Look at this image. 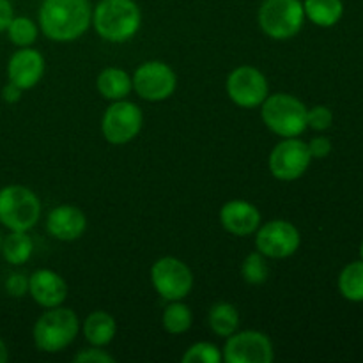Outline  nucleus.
Listing matches in <instances>:
<instances>
[{"mask_svg": "<svg viewBox=\"0 0 363 363\" xmlns=\"http://www.w3.org/2000/svg\"><path fill=\"white\" fill-rule=\"evenodd\" d=\"M92 23L89 0H43L39 7V28L57 43L77 41Z\"/></svg>", "mask_w": 363, "mask_h": 363, "instance_id": "obj_1", "label": "nucleus"}, {"mask_svg": "<svg viewBox=\"0 0 363 363\" xmlns=\"http://www.w3.org/2000/svg\"><path fill=\"white\" fill-rule=\"evenodd\" d=\"M142 23L140 7L135 0H99L92 9V27L110 43L130 41Z\"/></svg>", "mask_w": 363, "mask_h": 363, "instance_id": "obj_2", "label": "nucleus"}, {"mask_svg": "<svg viewBox=\"0 0 363 363\" xmlns=\"http://www.w3.org/2000/svg\"><path fill=\"white\" fill-rule=\"evenodd\" d=\"M80 332V319L71 308H46L32 328L34 346L43 353H59L74 342Z\"/></svg>", "mask_w": 363, "mask_h": 363, "instance_id": "obj_3", "label": "nucleus"}, {"mask_svg": "<svg viewBox=\"0 0 363 363\" xmlns=\"http://www.w3.org/2000/svg\"><path fill=\"white\" fill-rule=\"evenodd\" d=\"M307 112L303 101L287 92L268 94L261 105L262 123L282 138L300 137L307 130Z\"/></svg>", "mask_w": 363, "mask_h": 363, "instance_id": "obj_4", "label": "nucleus"}, {"mask_svg": "<svg viewBox=\"0 0 363 363\" xmlns=\"http://www.w3.org/2000/svg\"><path fill=\"white\" fill-rule=\"evenodd\" d=\"M41 216V201L38 195L21 184L0 188V223L9 230H28L35 227Z\"/></svg>", "mask_w": 363, "mask_h": 363, "instance_id": "obj_5", "label": "nucleus"}, {"mask_svg": "<svg viewBox=\"0 0 363 363\" xmlns=\"http://www.w3.org/2000/svg\"><path fill=\"white\" fill-rule=\"evenodd\" d=\"M257 18L259 27L268 38L287 41L303 27V4L300 0H262Z\"/></svg>", "mask_w": 363, "mask_h": 363, "instance_id": "obj_6", "label": "nucleus"}, {"mask_svg": "<svg viewBox=\"0 0 363 363\" xmlns=\"http://www.w3.org/2000/svg\"><path fill=\"white\" fill-rule=\"evenodd\" d=\"M151 282L156 293L167 301L186 298L194 289V273L177 257H162L152 264Z\"/></svg>", "mask_w": 363, "mask_h": 363, "instance_id": "obj_7", "label": "nucleus"}, {"mask_svg": "<svg viewBox=\"0 0 363 363\" xmlns=\"http://www.w3.org/2000/svg\"><path fill=\"white\" fill-rule=\"evenodd\" d=\"M144 124V113L135 103L128 99L112 101L101 119V133L106 142L124 145L138 137Z\"/></svg>", "mask_w": 363, "mask_h": 363, "instance_id": "obj_8", "label": "nucleus"}, {"mask_svg": "<svg viewBox=\"0 0 363 363\" xmlns=\"http://www.w3.org/2000/svg\"><path fill=\"white\" fill-rule=\"evenodd\" d=\"M312 162L311 151H308L307 142L300 140L296 137L282 138L279 144L273 147L269 152V172L275 179L286 181H296L303 176L308 170Z\"/></svg>", "mask_w": 363, "mask_h": 363, "instance_id": "obj_9", "label": "nucleus"}, {"mask_svg": "<svg viewBox=\"0 0 363 363\" xmlns=\"http://www.w3.org/2000/svg\"><path fill=\"white\" fill-rule=\"evenodd\" d=\"M133 91L145 101H165L176 92L177 77L172 67L162 60H147L135 69Z\"/></svg>", "mask_w": 363, "mask_h": 363, "instance_id": "obj_10", "label": "nucleus"}, {"mask_svg": "<svg viewBox=\"0 0 363 363\" xmlns=\"http://www.w3.org/2000/svg\"><path fill=\"white\" fill-rule=\"evenodd\" d=\"M225 89L230 101L240 108H257L269 94L268 78L254 66H240L230 71Z\"/></svg>", "mask_w": 363, "mask_h": 363, "instance_id": "obj_11", "label": "nucleus"}, {"mask_svg": "<svg viewBox=\"0 0 363 363\" xmlns=\"http://www.w3.org/2000/svg\"><path fill=\"white\" fill-rule=\"evenodd\" d=\"M300 230L287 220H272L255 230V247L266 259H287L300 248Z\"/></svg>", "mask_w": 363, "mask_h": 363, "instance_id": "obj_12", "label": "nucleus"}, {"mask_svg": "<svg viewBox=\"0 0 363 363\" xmlns=\"http://www.w3.org/2000/svg\"><path fill=\"white\" fill-rule=\"evenodd\" d=\"M222 354L227 363H272L275 360L272 340L257 330L236 332L227 337Z\"/></svg>", "mask_w": 363, "mask_h": 363, "instance_id": "obj_13", "label": "nucleus"}, {"mask_svg": "<svg viewBox=\"0 0 363 363\" xmlns=\"http://www.w3.org/2000/svg\"><path fill=\"white\" fill-rule=\"evenodd\" d=\"M45 74V57L38 50L25 46L18 48L7 62V78L18 87L28 91L41 82Z\"/></svg>", "mask_w": 363, "mask_h": 363, "instance_id": "obj_14", "label": "nucleus"}, {"mask_svg": "<svg viewBox=\"0 0 363 363\" xmlns=\"http://www.w3.org/2000/svg\"><path fill=\"white\" fill-rule=\"evenodd\" d=\"M28 294L39 307H60L67 298V284L57 272L43 268L28 277Z\"/></svg>", "mask_w": 363, "mask_h": 363, "instance_id": "obj_15", "label": "nucleus"}, {"mask_svg": "<svg viewBox=\"0 0 363 363\" xmlns=\"http://www.w3.org/2000/svg\"><path fill=\"white\" fill-rule=\"evenodd\" d=\"M220 223L233 236H250L261 225V213L252 202L236 199V201H229L222 206Z\"/></svg>", "mask_w": 363, "mask_h": 363, "instance_id": "obj_16", "label": "nucleus"}, {"mask_svg": "<svg viewBox=\"0 0 363 363\" xmlns=\"http://www.w3.org/2000/svg\"><path fill=\"white\" fill-rule=\"evenodd\" d=\"M87 229V218L77 206L60 204L50 211L46 218V230L59 241H74L84 236Z\"/></svg>", "mask_w": 363, "mask_h": 363, "instance_id": "obj_17", "label": "nucleus"}, {"mask_svg": "<svg viewBox=\"0 0 363 363\" xmlns=\"http://www.w3.org/2000/svg\"><path fill=\"white\" fill-rule=\"evenodd\" d=\"M82 332H84L85 340L91 346L105 347L112 342L117 333L116 319L108 312L96 311L85 318L84 325H82Z\"/></svg>", "mask_w": 363, "mask_h": 363, "instance_id": "obj_18", "label": "nucleus"}, {"mask_svg": "<svg viewBox=\"0 0 363 363\" xmlns=\"http://www.w3.org/2000/svg\"><path fill=\"white\" fill-rule=\"evenodd\" d=\"M96 89L108 101H119L130 96V92L133 91V82L130 74L121 67H105L98 74Z\"/></svg>", "mask_w": 363, "mask_h": 363, "instance_id": "obj_19", "label": "nucleus"}, {"mask_svg": "<svg viewBox=\"0 0 363 363\" xmlns=\"http://www.w3.org/2000/svg\"><path fill=\"white\" fill-rule=\"evenodd\" d=\"M208 326L215 335L227 339L240 328V312L229 301H218L209 308Z\"/></svg>", "mask_w": 363, "mask_h": 363, "instance_id": "obj_20", "label": "nucleus"}, {"mask_svg": "<svg viewBox=\"0 0 363 363\" xmlns=\"http://www.w3.org/2000/svg\"><path fill=\"white\" fill-rule=\"evenodd\" d=\"M32 252H34V243L25 230H9V234L4 236L0 254L9 264H25L32 257Z\"/></svg>", "mask_w": 363, "mask_h": 363, "instance_id": "obj_21", "label": "nucleus"}, {"mask_svg": "<svg viewBox=\"0 0 363 363\" xmlns=\"http://www.w3.org/2000/svg\"><path fill=\"white\" fill-rule=\"evenodd\" d=\"M305 18L318 27H333L342 18V0H305Z\"/></svg>", "mask_w": 363, "mask_h": 363, "instance_id": "obj_22", "label": "nucleus"}, {"mask_svg": "<svg viewBox=\"0 0 363 363\" xmlns=\"http://www.w3.org/2000/svg\"><path fill=\"white\" fill-rule=\"evenodd\" d=\"M191 323H194V314H191L190 307L184 305L181 300L170 301L165 311H163L162 325L163 330L169 332L170 335L186 333L191 328Z\"/></svg>", "mask_w": 363, "mask_h": 363, "instance_id": "obj_23", "label": "nucleus"}, {"mask_svg": "<svg viewBox=\"0 0 363 363\" xmlns=\"http://www.w3.org/2000/svg\"><path fill=\"white\" fill-rule=\"evenodd\" d=\"M339 291L346 300L363 301V261L351 262L339 277Z\"/></svg>", "mask_w": 363, "mask_h": 363, "instance_id": "obj_24", "label": "nucleus"}, {"mask_svg": "<svg viewBox=\"0 0 363 363\" xmlns=\"http://www.w3.org/2000/svg\"><path fill=\"white\" fill-rule=\"evenodd\" d=\"M7 38L18 48L32 46L39 35V27L27 16H14L6 28Z\"/></svg>", "mask_w": 363, "mask_h": 363, "instance_id": "obj_25", "label": "nucleus"}, {"mask_svg": "<svg viewBox=\"0 0 363 363\" xmlns=\"http://www.w3.org/2000/svg\"><path fill=\"white\" fill-rule=\"evenodd\" d=\"M241 275L248 286H261L268 280L269 269L266 257L261 252H252L245 257L243 264H241Z\"/></svg>", "mask_w": 363, "mask_h": 363, "instance_id": "obj_26", "label": "nucleus"}, {"mask_svg": "<svg viewBox=\"0 0 363 363\" xmlns=\"http://www.w3.org/2000/svg\"><path fill=\"white\" fill-rule=\"evenodd\" d=\"M181 360L183 363H220L223 360V354L215 344L197 342L188 347Z\"/></svg>", "mask_w": 363, "mask_h": 363, "instance_id": "obj_27", "label": "nucleus"}, {"mask_svg": "<svg viewBox=\"0 0 363 363\" xmlns=\"http://www.w3.org/2000/svg\"><path fill=\"white\" fill-rule=\"evenodd\" d=\"M333 113L328 106L318 105L307 112V128H312L315 131H325L332 126Z\"/></svg>", "mask_w": 363, "mask_h": 363, "instance_id": "obj_28", "label": "nucleus"}, {"mask_svg": "<svg viewBox=\"0 0 363 363\" xmlns=\"http://www.w3.org/2000/svg\"><path fill=\"white\" fill-rule=\"evenodd\" d=\"M73 362L74 363H113L116 362V358H113L110 353H106L103 347L91 346L78 351V353L74 354Z\"/></svg>", "mask_w": 363, "mask_h": 363, "instance_id": "obj_29", "label": "nucleus"}, {"mask_svg": "<svg viewBox=\"0 0 363 363\" xmlns=\"http://www.w3.org/2000/svg\"><path fill=\"white\" fill-rule=\"evenodd\" d=\"M6 293L13 298H21L28 293V277L23 273H11L6 279Z\"/></svg>", "mask_w": 363, "mask_h": 363, "instance_id": "obj_30", "label": "nucleus"}, {"mask_svg": "<svg viewBox=\"0 0 363 363\" xmlns=\"http://www.w3.org/2000/svg\"><path fill=\"white\" fill-rule=\"evenodd\" d=\"M307 145L312 158H326L332 151V142L326 137H314Z\"/></svg>", "mask_w": 363, "mask_h": 363, "instance_id": "obj_31", "label": "nucleus"}, {"mask_svg": "<svg viewBox=\"0 0 363 363\" xmlns=\"http://www.w3.org/2000/svg\"><path fill=\"white\" fill-rule=\"evenodd\" d=\"M21 96H23V89H20L16 84H13V82H9V84L2 89V99L6 103H9V105H14V103L20 101Z\"/></svg>", "mask_w": 363, "mask_h": 363, "instance_id": "obj_32", "label": "nucleus"}, {"mask_svg": "<svg viewBox=\"0 0 363 363\" xmlns=\"http://www.w3.org/2000/svg\"><path fill=\"white\" fill-rule=\"evenodd\" d=\"M14 18L13 4L11 0H0V32H4L7 28V25L11 23V20Z\"/></svg>", "mask_w": 363, "mask_h": 363, "instance_id": "obj_33", "label": "nucleus"}, {"mask_svg": "<svg viewBox=\"0 0 363 363\" xmlns=\"http://www.w3.org/2000/svg\"><path fill=\"white\" fill-rule=\"evenodd\" d=\"M7 358H9V351H7L6 342L0 339V363H6Z\"/></svg>", "mask_w": 363, "mask_h": 363, "instance_id": "obj_34", "label": "nucleus"}, {"mask_svg": "<svg viewBox=\"0 0 363 363\" xmlns=\"http://www.w3.org/2000/svg\"><path fill=\"white\" fill-rule=\"evenodd\" d=\"M360 255H362V261H363V241H362V247H360Z\"/></svg>", "mask_w": 363, "mask_h": 363, "instance_id": "obj_35", "label": "nucleus"}, {"mask_svg": "<svg viewBox=\"0 0 363 363\" xmlns=\"http://www.w3.org/2000/svg\"><path fill=\"white\" fill-rule=\"evenodd\" d=\"M2 240L4 238H2V234H0V250H2Z\"/></svg>", "mask_w": 363, "mask_h": 363, "instance_id": "obj_36", "label": "nucleus"}]
</instances>
